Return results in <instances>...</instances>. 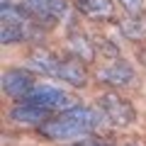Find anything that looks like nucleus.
Segmentation results:
<instances>
[{
	"instance_id": "9",
	"label": "nucleus",
	"mask_w": 146,
	"mask_h": 146,
	"mask_svg": "<svg viewBox=\"0 0 146 146\" xmlns=\"http://www.w3.org/2000/svg\"><path fill=\"white\" fill-rule=\"evenodd\" d=\"M58 66H61V58L51 51H34L29 56V68L36 73H42V76H51L56 78L58 76Z\"/></svg>"
},
{
	"instance_id": "15",
	"label": "nucleus",
	"mask_w": 146,
	"mask_h": 146,
	"mask_svg": "<svg viewBox=\"0 0 146 146\" xmlns=\"http://www.w3.org/2000/svg\"><path fill=\"white\" fill-rule=\"evenodd\" d=\"M71 146H115V144H110L105 139H98V136H88V139H80V141H76Z\"/></svg>"
},
{
	"instance_id": "13",
	"label": "nucleus",
	"mask_w": 146,
	"mask_h": 146,
	"mask_svg": "<svg viewBox=\"0 0 146 146\" xmlns=\"http://www.w3.org/2000/svg\"><path fill=\"white\" fill-rule=\"evenodd\" d=\"M95 46L100 49V54H102L105 58H112V61L119 58V49H117L115 42H110V39H95Z\"/></svg>"
},
{
	"instance_id": "3",
	"label": "nucleus",
	"mask_w": 146,
	"mask_h": 146,
	"mask_svg": "<svg viewBox=\"0 0 146 146\" xmlns=\"http://www.w3.org/2000/svg\"><path fill=\"white\" fill-rule=\"evenodd\" d=\"M25 102L46 105V107H51V110H56V112H61V110H68V107H73V105H78V100L73 98V95H68L66 90H61V88L36 85V88L25 98Z\"/></svg>"
},
{
	"instance_id": "12",
	"label": "nucleus",
	"mask_w": 146,
	"mask_h": 146,
	"mask_svg": "<svg viewBox=\"0 0 146 146\" xmlns=\"http://www.w3.org/2000/svg\"><path fill=\"white\" fill-rule=\"evenodd\" d=\"M32 22V20H29ZM27 39V22H12V20H3V29H0V42L5 44H17Z\"/></svg>"
},
{
	"instance_id": "17",
	"label": "nucleus",
	"mask_w": 146,
	"mask_h": 146,
	"mask_svg": "<svg viewBox=\"0 0 146 146\" xmlns=\"http://www.w3.org/2000/svg\"><path fill=\"white\" fill-rule=\"evenodd\" d=\"M124 146H141V144H136V141H129V144H124Z\"/></svg>"
},
{
	"instance_id": "5",
	"label": "nucleus",
	"mask_w": 146,
	"mask_h": 146,
	"mask_svg": "<svg viewBox=\"0 0 146 146\" xmlns=\"http://www.w3.org/2000/svg\"><path fill=\"white\" fill-rule=\"evenodd\" d=\"M54 112H56V110L46 107V105L22 102V105H17V107L10 112V119L22 122V124H36V127H42L44 122H49L54 117Z\"/></svg>"
},
{
	"instance_id": "10",
	"label": "nucleus",
	"mask_w": 146,
	"mask_h": 146,
	"mask_svg": "<svg viewBox=\"0 0 146 146\" xmlns=\"http://www.w3.org/2000/svg\"><path fill=\"white\" fill-rule=\"evenodd\" d=\"M95 42L93 39H88L85 34H73L71 39H68V51H71V56H76L78 61L83 63H93L95 61Z\"/></svg>"
},
{
	"instance_id": "16",
	"label": "nucleus",
	"mask_w": 146,
	"mask_h": 146,
	"mask_svg": "<svg viewBox=\"0 0 146 146\" xmlns=\"http://www.w3.org/2000/svg\"><path fill=\"white\" fill-rule=\"evenodd\" d=\"M139 63L146 68V46H144V49H139Z\"/></svg>"
},
{
	"instance_id": "2",
	"label": "nucleus",
	"mask_w": 146,
	"mask_h": 146,
	"mask_svg": "<svg viewBox=\"0 0 146 146\" xmlns=\"http://www.w3.org/2000/svg\"><path fill=\"white\" fill-rule=\"evenodd\" d=\"M98 110L110 119L112 127H129L136 119L134 105L129 100H124L122 95H117V93H102L98 98Z\"/></svg>"
},
{
	"instance_id": "4",
	"label": "nucleus",
	"mask_w": 146,
	"mask_h": 146,
	"mask_svg": "<svg viewBox=\"0 0 146 146\" xmlns=\"http://www.w3.org/2000/svg\"><path fill=\"white\" fill-rule=\"evenodd\" d=\"M34 88H36V85H34V78H32V73H29V71L12 68V71L3 73V93L10 95V98L25 100Z\"/></svg>"
},
{
	"instance_id": "1",
	"label": "nucleus",
	"mask_w": 146,
	"mask_h": 146,
	"mask_svg": "<svg viewBox=\"0 0 146 146\" xmlns=\"http://www.w3.org/2000/svg\"><path fill=\"white\" fill-rule=\"evenodd\" d=\"M110 119L100 112V110L85 107V105H73L68 110H61L58 115H54L49 122H44L39 127V134H44L46 139L56 141H68V139H80L88 136L90 131L107 127Z\"/></svg>"
},
{
	"instance_id": "11",
	"label": "nucleus",
	"mask_w": 146,
	"mask_h": 146,
	"mask_svg": "<svg viewBox=\"0 0 146 146\" xmlns=\"http://www.w3.org/2000/svg\"><path fill=\"white\" fill-rule=\"evenodd\" d=\"M119 32L131 39V42H144L146 39V12L141 15H127L124 20H119Z\"/></svg>"
},
{
	"instance_id": "14",
	"label": "nucleus",
	"mask_w": 146,
	"mask_h": 146,
	"mask_svg": "<svg viewBox=\"0 0 146 146\" xmlns=\"http://www.w3.org/2000/svg\"><path fill=\"white\" fill-rule=\"evenodd\" d=\"M127 15H141L144 12V0H117Z\"/></svg>"
},
{
	"instance_id": "8",
	"label": "nucleus",
	"mask_w": 146,
	"mask_h": 146,
	"mask_svg": "<svg viewBox=\"0 0 146 146\" xmlns=\"http://www.w3.org/2000/svg\"><path fill=\"white\" fill-rule=\"evenodd\" d=\"M76 10L88 20H110L115 15L112 0H76Z\"/></svg>"
},
{
	"instance_id": "7",
	"label": "nucleus",
	"mask_w": 146,
	"mask_h": 146,
	"mask_svg": "<svg viewBox=\"0 0 146 146\" xmlns=\"http://www.w3.org/2000/svg\"><path fill=\"white\" fill-rule=\"evenodd\" d=\"M58 80H63V83L73 85V88H83L85 83H88V73H85L83 68V61H78V58H61V66H58Z\"/></svg>"
},
{
	"instance_id": "6",
	"label": "nucleus",
	"mask_w": 146,
	"mask_h": 146,
	"mask_svg": "<svg viewBox=\"0 0 146 146\" xmlns=\"http://www.w3.org/2000/svg\"><path fill=\"white\" fill-rule=\"evenodd\" d=\"M98 78L102 80V83L112 85V88H127V85L134 83V68L127 61H119V58H117V61L107 63L105 68H100Z\"/></svg>"
}]
</instances>
